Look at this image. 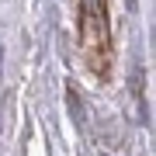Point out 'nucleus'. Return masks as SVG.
I'll list each match as a JSON object with an SVG mask.
<instances>
[{
  "label": "nucleus",
  "mask_w": 156,
  "mask_h": 156,
  "mask_svg": "<svg viewBox=\"0 0 156 156\" xmlns=\"http://www.w3.org/2000/svg\"><path fill=\"white\" fill-rule=\"evenodd\" d=\"M80 4V38L87 59L101 76L111 69V42H108V0H76Z\"/></svg>",
  "instance_id": "nucleus-1"
}]
</instances>
